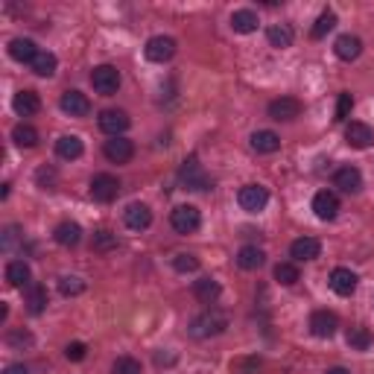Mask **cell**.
I'll return each mask as SVG.
<instances>
[{"instance_id":"4","label":"cell","mask_w":374,"mask_h":374,"mask_svg":"<svg viewBox=\"0 0 374 374\" xmlns=\"http://www.w3.org/2000/svg\"><path fill=\"white\" fill-rule=\"evenodd\" d=\"M117 193H120V182H117L112 173H96L91 178V199L94 202L108 205V202L117 199Z\"/></svg>"},{"instance_id":"11","label":"cell","mask_w":374,"mask_h":374,"mask_svg":"<svg viewBox=\"0 0 374 374\" xmlns=\"http://www.w3.org/2000/svg\"><path fill=\"white\" fill-rule=\"evenodd\" d=\"M313 214L322 219V223H330V219H337V214H339V199H337V193L318 190L316 196H313Z\"/></svg>"},{"instance_id":"32","label":"cell","mask_w":374,"mask_h":374,"mask_svg":"<svg viewBox=\"0 0 374 374\" xmlns=\"http://www.w3.org/2000/svg\"><path fill=\"white\" fill-rule=\"evenodd\" d=\"M44 307H47V289L41 284H30V289H26V310L38 316L44 313Z\"/></svg>"},{"instance_id":"20","label":"cell","mask_w":374,"mask_h":374,"mask_svg":"<svg viewBox=\"0 0 374 374\" xmlns=\"http://www.w3.org/2000/svg\"><path fill=\"white\" fill-rule=\"evenodd\" d=\"M12 108H15V114H21V117H33V114L41 112V96L35 91H30V88H24V91L15 94Z\"/></svg>"},{"instance_id":"38","label":"cell","mask_w":374,"mask_h":374,"mask_svg":"<svg viewBox=\"0 0 374 374\" xmlns=\"http://www.w3.org/2000/svg\"><path fill=\"white\" fill-rule=\"evenodd\" d=\"M351 108H354V96L348 94V91H342L339 94V100H337V123H345L348 120V114H351Z\"/></svg>"},{"instance_id":"5","label":"cell","mask_w":374,"mask_h":374,"mask_svg":"<svg viewBox=\"0 0 374 374\" xmlns=\"http://www.w3.org/2000/svg\"><path fill=\"white\" fill-rule=\"evenodd\" d=\"M237 202H240L243 211L260 214L263 207L269 205V190L263 187V185H246V187H240V193H237Z\"/></svg>"},{"instance_id":"22","label":"cell","mask_w":374,"mask_h":374,"mask_svg":"<svg viewBox=\"0 0 374 374\" xmlns=\"http://www.w3.org/2000/svg\"><path fill=\"white\" fill-rule=\"evenodd\" d=\"M219 281L214 278H199V281H193V298H196L199 304H207V307H214V301L219 298Z\"/></svg>"},{"instance_id":"13","label":"cell","mask_w":374,"mask_h":374,"mask_svg":"<svg viewBox=\"0 0 374 374\" xmlns=\"http://www.w3.org/2000/svg\"><path fill=\"white\" fill-rule=\"evenodd\" d=\"M123 223H126V228H132V231H146V228L152 226V211H149V205L132 202L126 211H123Z\"/></svg>"},{"instance_id":"8","label":"cell","mask_w":374,"mask_h":374,"mask_svg":"<svg viewBox=\"0 0 374 374\" xmlns=\"http://www.w3.org/2000/svg\"><path fill=\"white\" fill-rule=\"evenodd\" d=\"M129 114L120 112V108H105L100 114V129L108 135V137H123V132L129 129Z\"/></svg>"},{"instance_id":"40","label":"cell","mask_w":374,"mask_h":374,"mask_svg":"<svg viewBox=\"0 0 374 374\" xmlns=\"http://www.w3.org/2000/svg\"><path fill=\"white\" fill-rule=\"evenodd\" d=\"M112 371H114V374H141V363H137V359H132V357H120Z\"/></svg>"},{"instance_id":"29","label":"cell","mask_w":374,"mask_h":374,"mask_svg":"<svg viewBox=\"0 0 374 374\" xmlns=\"http://www.w3.org/2000/svg\"><path fill=\"white\" fill-rule=\"evenodd\" d=\"M6 281H9V287H30L33 272L24 260H12L6 266Z\"/></svg>"},{"instance_id":"26","label":"cell","mask_w":374,"mask_h":374,"mask_svg":"<svg viewBox=\"0 0 374 374\" xmlns=\"http://www.w3.org/2000/svg\"><path fill=\"white\" fill-rule=\"evenodd\" d=\"M266 38H269V44L275 50H287V47H293L296 33H293V26L289 24H272L266 30Z\"/></svg>"},{"instance_id":"25","label":"cell","mask_w":374,"mask_h":374,"mask_svg":"<svg viewBox=\"0 0 374 374\" xmlns=\"http://www.w3.org/2000/svg\"><path fill=\"white\" fill-rule=\"evenodd\" d=\"M252 149L260 152V155H272V152L281 149V137L272 129H260V132L252 135Z\"/></svg>"},{"instance_id":"6","label":"cell","mask_w":374,"mask_h":374,"mask_svg":"<svg viewBox=\"0 0 374 374\" xmlns=\"http://www.w3.org/2000/svg\"><path fill=\"white\" fill-rule=\"evenodd\" d=\"M144 53H146V59L155 62V65L170 62V59L176 56V38H170V35H152V38L146 41Z\"/></svg>"},{"instance_id":"24","label":"cell","mask_w":374,"mask_h":374,"mask_svg":"<svg viewBox=\"0 0 374 374\" xmlns=\"http://www.w3.org/2000/svg\"><path fill=\"white\" fill-rule=\"evenodd\" d=\"M82 152H85V146H82V137L79 135H62L59 141H56V155L65 158V161L82 158Z\"/></svg>"},{"instance_id":"27","label":"cell","mask_w":374,"mask_h":374,"mask_svg":"<svg viewBox=\"0 0 374 374\" xmlns=\"http://www.w3.org/2000/svg\"><path fill=\"white\" fill-rule=\"evenodd\" d=\"M231 30L240 33V35L255 33V30H257V12H252V9H237V12L231 15Z\"/></svg>"},{"instance_id":"36","label":"cell","mask_w":374,"mask_h":374,"mask_svg":"<svg viewBox=\"0 0 374 374\" xmlns=\"http://www.w3.org/2000/svg\"><path fill=\"white\" fill-rule=\"evenodd\" d=\"M59 293L67 296V298H74L79 293H85V281L76 278V275H62L59 278Z\"/></svg>"},{"instance_id":"39","label":"cell","mask_w":374,"mask_h":374,"mask_svg":"<svg viewBox=\"0 0 374 374\" xmlns=\"http://www.w3.org/2000/svg\"><path fill=\"white\" fill-rule=\"evenodd\" d=\"M173 269L182 272V275L196 272V269H199V257H193V255H176V257H173Z\"/></svg>"},{"instance_id":"33","label":"cell","mask_w":374,"mask_h":374,"mask_svg":"<svg viewBox=\"0 0 374 374\" xmlns=\"http://www.w3.org/2000/svg\"><path fill=\"white\" fill-rule=\"evenodd\" d=\"M12 141H15L21 149H33L38 144V132L33 126H26V123H18V126L12 129Z\"/></svg>"},{"instance_id":"45","label":"cell","mask_w":374,"mask_h":374,"mask_svg":"<svg viewBox=\"0 0 374 374\" xmlns=\"http://www.w3.org/2000/svg\"><path fill=\"white\" fill-rule=\"evenodd\" d=\"M328 374H351V371H348V368H342V366H337V368H330Z\"/></svg>"},{"instance_id":"19","label":"cell","mask_w":374,"mask_h":374,"mask_svg":"<svg viewBox=\"0 0 374 374\" xmlns=\"http://www.w3.org/2000/svg\"><path fill=\"white\" fill-rule=\"evenodd\" d=\"M38 53L41 50L35 47L33 38H12L9 41V56L15 59V62H21V65H33Z\"/></svg>"},{"instance_id":"9","label":"cell","mask_w":374,"mask_h":374,"mask_svg":"<svg viewBox=\"0 0 374 374\" xmlns=\"http://www.w3.org/2000/svg\"><path fill=\"white\" fill-rule=\"evenodd\" d=\"M357 287H359V278H357V272L345 269V266H337L334 272H330V289H334L337 296L348 298V296H354V293H357Z\"/></svg>"},{"instance_id":"10","label":"cell","mask_w":374,"mask_h":374,"mask_svg":"<svg viewBox=\"0 0 374 374\" xmlns=\"http://www.w3.org/2000/svg\"><path fill=\"white\" fill-rule=\"evenodd\" d=\"M298 114H301V100H296V96H278V100L269 103V117L278 123H289Z\"/></svg>"},{"instance_id":"12","label":"cell","mask_w":374,"mask_h":374,"mask_svg":"<svg viewBox=\"0 0 374 374\" xmlns=\"http://www.w3.org/2000/svg\"><path fill=\"white\" fill-rule=\"evenodd\" d=\"M337 328H339V318L337 313H330V310H316L310 316V330H313V337L318 339H330L337 334Z\"/></svg>"},{"instance_id":"34","label":"cell","mask_w":374,"mask_h":374,"mask_svg":"<svg viewBox=\"0 0 374 374\" xmlns=\"http://www.w3.org/2000/svg\"><path fill=\"white\" fill-rule=\"evenodd\" d=\"M91 248L94 252H100V255H105V252H114L117 248V234H112V231H96L94 234V240H91Z\"/></svg>"},{"instance_id":"18","label":"cell","mask_w":374,"mask_h":374,"mask_svg":"<svg viewBox=\"0 0 374 374\" xmlns=\"http://www.w3.org/2000/svg\"><path fill=\"white\" fill-rule=\"evenodd\" d=\"M318 255H322V243H318L316 237H298L293 240V246H289V257L304 263V260H316Z\"/></svg>"},{"instance_id":"30","label":"cell","mask_w":374,"mask_h":374,"mask_svg":"<svg viewBox=\"0 0 374 374\" xmlns=\"http://www.w3.org/2000/svg\"><path fill=\"white\" fill-rule=\"evenodd\" d=\"M30 67H33V74H35V76L47 79V76H53V74H56V67H59V59L53 56L50 50H41L38 56H35V62H33Z\"/></svg>"},{"instance_id":"37","label":"cell","mask_w":374,"mask_h":374,"mask_svg":"<svg viewBox=\"0 0 374 374\" xmlns=\"http://www.w3.org/2000/svg\"><path fill=\"white\" fill-rule=\"evenodd\" d=\"M275 281L284 287H293L298 281V266L296 263H278V266H275Z\"/></svg>"},{"instance_id":"14","label":"cell","mask_w":374,"mask_h":374,"mask_svg":"<svg viewBox=\"0 0 374 374\" xmlns=\"http://www.w3.org/2000/svg\"><path fill=\"white\" fill-rule=\"evenodd\" d=\"M345 144H348L351 149H368L374 144V129L368 126V123H348V129H345Z\"/></svg>"},{"instance_id":"42","label":"cell","mask_w":374,"mask_h":374,"mask_svg":"<svg viewBox=\"0 0 374 374\" xmlns=\"http://www.w3.org/2000/svg\"><path fill=\"white\" fill-rule=\"evenodd\" d=\"M35 178H38V185L44 187V190L56 187V170H53V167H41V170L35 173Z\"/></svg>"},{"instance_id":"17","label":"cell","mask_w":374,"mask_h":374,"mask_svg":"<svg viewBox=\"0 0 374 374\" xmlns=\"http://www.w3.org/2000/svg\"><path fill=\"white\" fill-rule=\"evenodd\" d=\"M334 185L342 193H359L363 190V173H359L357 167H351V164H345V167H339L334 173Z\"/></svg>"},{"instance_id":"44","label":"cell","mask_w":374,"mask_h":374,"mask_svg":"<svg viewBox=\"0 0 374 374\" xmlns=\"http://www.w3.org/2000/svg\"><path fill=\"white\" fill-rule=\"evenodd\" d=\"M3 374H30V368H26L24 363H15V366H9Z\"/></svg>"},{"instance_id":"2","label":"cell","mask_w":374,"mask_h":374,"mask_svg":"<svg viewBox=\"0 0 374 374\" xmlns=\"http://www.w3.org/2000/svg\"><path fill=\"white\" fill-rule=\"evenodd\" d=\"M91 85H94L96 94L112 96L120 88V71H117L114 65H96L94 71H91Z\"/></svg>"},{"instance_id":"1","label":"cell","mask_w":374,"mask_h":374,"mask_svg":"<svg viewBox=\"0 0 374 374\" xmlns=\"http://www.w3.org/2000/svg\"><path fill=\"white\" fill-rule=\"evenodd\" d=\"M226 328H228V313L219 310V307H207V310H202V313L190 322V337H196V339H211V337L223 334Z\"/></svg>"},{"instance_id":"23","label":"cell","mask_w":374,"mask_h":374,"mask_svg":"<svg viewBox=\"0 0 374 374\" xmlns=\"http://www.w3.org/2000/svg\"><path fill=\"white\" fill-rule=\"evenodd\" d=\"M53 240H56L59 246H65V248L79 246V240H82V228H79V223H71V219L59 223L56 231H53Z\"/></svg>"},{"instance_id":"41","label":"cell","mask_w":374,"mask_h":374,"mask_svg":"<svg viewBox=\"0 0 374 374\" xmlns=\"http://www.w3.org/2000/svg\"><path fill=\"white\" fill-rule=\"evenodd\" d=\"M85 354H88V345L85 342H71L65 348V357L71 359V363H82V359H85Z\"/></svg>"},{"instance_id":"43","label":"cell","mask_w":374,"mask_h":374,"mask_svg":"<svg viewBox=\"0 0 374 374\" xmlns=\"http://www.w3.org/2000/svg\"><path fill=\"white\" fill-rule=\"evenodd\" d=\"M6 342H9V345H30L33 337H30V334H24V330H15V334H9V337H6Z\"/></svg>"},{"instance_id":"21","label":"cell","mask_w":374,"mask_h":374,"mask_svg":"<svg viewBox=\"0 0 374 374\" xmlns=\"http://www.w3.org/2000/svg\"><path fill=\"white\" fill-rule=\"evenodd\" d=\"M334 53L342 62H354V59H359V53H363V41H359L357 35H351V33H345V35L337 38Z\"/></svg>"},{"instance_id":"3","label":"cell","mask_w":374,"mask_h":374,"mask_svg":"<svg viewBox=\"0 0 374 374\" xmlns=\"http://www.w3.org/2000/svg\"><path fill=\"white\" fill-rule=\"evenodd\" d=\"M170 226H173V231H178V234H193V231L202 226L199 207H196V205H178V207H173Z\"/></svg>"},{"instance_id":"7","label":"cell","mask_w":374,"mask_h":374,"mask_svg":"<svg viewBox=\"0 0 374 374\" xmlns=\"http://www.w3.org/2000/svg\"><path fill=\"white\" fill-rule=\"evenodd\" d=\"M178 182H182L187 190H205L207 187V176L202 170V164L196 155H190L185 164H182V170H178Z\"/></svg>"},{"instance_id":"31","label":"cell","mask_w":374,"mask_h":374,"mask_svg":"<svg viewBox=\"0 0 374 374\" xmlns=\"http://www.w3.org/2000/svg\"><path fill=\"white\" fill-rule=\"evenodd\" d=\"M345 342H348L354 351H368L374 339H371V330L368 328L354 325V328H348V334H345Z\"/></svg>"},{"instance_id":"35","label":"cell","mask_w":374,"mask_h":374,"mask_svg":"<svg viewBox=\"0 0 374 374\" xmlns=\"http://www.w3.org/2000/svg\"><path fill=\"white\" fill-rule=\"evenodd\" d=\"M334 26H337V15H334V12H330V9H325L322 15L316 18V24H313L310 35H313V38H325L330 30H334Z\"/></svg>"},{"instance_id":"28","label":"cell","mask_w":374,"mask_h":374,"mask_svg":"<svg viewBox=\"0 0 374 374\" xmlns=\"http://www.w3.org/2000/svg\"><path fill=\"white\" fill-rule=\"evenodd\" d=\"M263 260H266V255H263V248H257V246H243L240 252H237V266L240 269H260L263 266Z\"/></svg>"},{"instance_id":"15","label":"cell","mask_w":374,"mask_h":374,"mask_svg":"<svg viewBox=\"0 0 374 374\" xmlns=\"http://www.w3.org/2000/svg\"><path fill=\"white\" fill-rule=\"evenodd\" d=\"M103 152L112 164H129L132 155H135V144L129 141V137H112V141H105Z\"/></svg>"},{"instance_id":"16","label":"cell","mask_w":374,"mask_h":374,"mask_svg":"<svg viewBox=\"0 0 374 374\" xmlns=\"http://www.w3.org/2000/svg\"><path fill=\"white\" fill-rule=\"evenodd\" d=\"M59 105H62V112L71 117H88V112H91V100L82 91H65Z\"/></svg>"}]
</instances>
